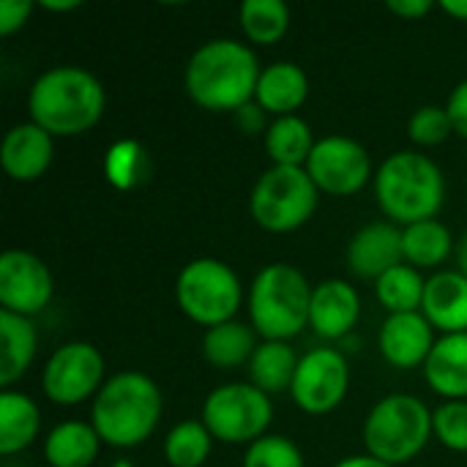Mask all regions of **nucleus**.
Masks as SVG:
<instances>
[{"label": "nucleus", "mask_w": 467, "mask_h": 467, "mask_svg": "<svg viewBox=\"0 0 467 467\" xmlns=\"http://www.w3.org/2000/svg\"><path fill=\"white\" fill-rule=\"evenodd\" d=\"M375 197L397 227L435 219L446 200L443 170L427 153L400 150L378 167Z\"/></svg>", "instance_id": "20e7f679"}, {"label": "nucleus", "mask_w": 467, "mask_h": 467, "mask_svg": "<svg viewBox=\"0 0 467 467\" xmlns=\"http://www.w3.org/2000/svg\"><path fill=\"white\" fill-rule=\"evenodd\" d=\"M361 315V298L356 287L345 279H326L312 290V309H309V328L328 342L345 339Z\"/></svg>", "instance_id": "f3484780"}, {"label": "nucleus", "mask_w": 467, "mask_h": 467, "mask_svg": "<svg viewBox=\"0 0 467 467\" xmlns=\"http://www.w3.org/2000/svg\"><path fill=\"white\" fill-rule=\"evenodd\" d=\"M175 298L181 312L192 323L213 328L235 320L244 301V287L238 274L227 263L216 257H197L181 268Z\"/></svg>", "instance_id": "0eeeda50"}, {"label": "nucleus", "mask_w": 467, "mask_h": 467, "mask_svg": "<svg viewBox=\"0 0 467 467\" xmlns=\"http://www.w3.org/2000/svg\"><path fill=\"white\" fill-rule=\"evenodd\" d=\"M317 140L312 137V126L301 115L274 118L265 129V150L276 167H306Z\"/></svg>", "instance_id": "a878e982"}, {"label": "nucleus", "mask_w": 467, "mask_h": 467, "mask_svg": "<svg viewBox=\"0 0 467 467\" xmlns=\"http://www.w3.org/2000/svg\"><path fill=\"white\" fill-rule=\"evenodd\" d=\"M320 200V189L306 167L271 164L254 183L249 197L252 219L268 233H293L304 227Z\"/></svg>", "instance_id": "6e6552de"}, {"label": "nucleus", "mask_w": 467, "mask_h": 467, "mask_svg": "<svg viewBox=\"0 0 467 467\" xmlns=\"http://www.w3.org/2000/svg\"><path fill=\"white\" fill-rule=\"evenodd\" d=\"M435 328L424 317V312H405L389 315L378 334L380 356L397 369H416L424 367L432 348H435Z\"/></svg>", "instance_id": "4468645a"}, {"label": "nucleus", "mask_w": 467, "mask_h": 467, "mask_svg": "<svg viewBox=\"0 0 467 467\" xmlns=\"http://www.w3.org/2000/svg\"><path fill=\"white\" fill-rule=\"evenodd\" d=\"M432 430L446 449L467 454V400L438 405L432 410Z\"/></svg>", "instance_id": "72a5a7b5"}, {"label": "nucleus", "mask_w": 467, "mask_h": 467, "mask_svg": "<svg viewBox=\"0 0 467 467\" xmlns=\"http://www.w3.org/2000/svg\"><path fill=\"white\" fill-rule=\"evenodd\" d=\"M241 27L252 44L271 47L290 27V8L282 0H246L241 3Z\"/></svg>", "instance_id": "c85d7f7f"}, {"label": "nucleus", "mask_w": 467, "mask_h": 467, "mask_svg": "<svg viewBox=\"0 0 467 467\" xmlns=\"http://www.w3.org/2000/svg\"><path fill=\"white\" fill-rule=\"evenodd\" d=\"M424 290H427V279H421L419 268H413L408 263L391 268L389 274H383L375 282V296L389 315L421 312Z\"/></svg>", "instance_id": "cd10ccee"}, {"label": "nucleus", "mask_w": 467, "mask_h": 467, "mask_svg": "<svg viewBox=\"0 0 467 467\" xmlns=\"http://www.w3.org/2000/svg\"><path fill=\"white\" fill-rule=\"evenodd\" d=\"M274 402L252 383L216 386L202 402V424L219 443L252 446L268 435Z\"/></svg>", "instance_id": "1a4fd4ad"}, {"label": "nucleus", "mask_w": 467, "mask_h": 467, "mask_svg": "<svg viewBox=\"0 0 467 467\" xmlns=\"http://www.w3.org/2000/svg\"><path fill=\"white\" fill-rule=\"evenodd\" d=\"M432 435V410L410 394L383 397L364 421L367 454L394 467L416 460Z\"/></svg>", "instance_id": "423d86ee"}, {"label": "nucleus", "mask_w": 467, "mask_h": 467, "mask_svg": "<svg viewBox=\"0 0 467 467\" xmlns=\"http://www.w3.org/2000/svg\"><path fill=\"white\" fill-rule=\"evenodd\" d=\"M424 317L435 331L443 334H467V276L462 271H438L427 279Z\"/></svg>", "instance_id": "a211bd4d"}, {"label": "nucleus", "mask_w": 467, "mask_h": 467, "mask_svg": "<svg viewBox=\"0 0 467 467\" xmlns=\"http://www.w3.org/2000/svg\"><path fill=\"white\" fill-rule=\"evenodd\" d=\"M441 8H443L449 16H454V19H460V22H467V0H443Z\"/></svg>", "instance_id": "ea45409f"}, {"label": "nucleus", "mask_w": 467, "mask_h": 467, "mask_svg": "<svg viewBox=\"0 0 467 467\" xmlns=\"http://www.w3.org/2000/svg\"><path fill=\"white\" fill-rule=\"evenodd\" d=\"M33 3L30 0H0V36L8 38L16 30H22L33 14Z\"/></svg>", "instance_id": "f704fd0d"}, {"label": "nucleus", "mask_w": 467, "mask_h": 467, "mask_svg": "<svg viewBox=\"0 0 467 467\" xmlns=\"http://www.w3.org/2000/svg\"><path fill=\"white\" fill-rule=\"evenodd\" d=\"M257 331L241 320L213 326L202 337V356L216 369H238L252 361L257 350Z\"/></svg>", "instance_id": "b1692460"}, {"label": "nucleus", "mask_w": 467, "mask_h": 467, "mask_svg": "<svg viewBox=\"0 0 467 467\" xmlns=\"http://www.w3.org/2000/svg\"><path fill=\"white\" fill-rule=\"evenodd\" d=\"M153 161L148 150L134 140H120L107 148L104 156V175L115 189H137L150 178Z\"/></svg>", "instance_id": "7c9ffc66"}, {"label": "nucleus", "mask_w": 467, "mask_h": 467, "mask_svg": "<svg viewBox=\"0 0 467 467\" xmlns=\"http://www.w3.org/2000/svg\"><path fill=\"white\" fill-rule=\"evenodd\" d=\"M446 109H449V115H451L454 134H460V137H465L467 140V79H462V82L451 90V96H449V101H446Z\"/></svg>", "instance_id": "c9c22d12"}, {"label": "nucleus", "mask_w": 467, "mask_h": 467, "mask_svg": "<svg viewBox=\"0 0 467 467\" xmlns=\"http://www.w3.org/2000/svg\"><path fill=\"white\" fill-rule=\"evenodd\" d=\"M348 389H350L348 358L334 348H315L306 356H301L290 397L304 413L326 416L345 402Z\"/></svg>", "instance_id": "f8f14e48"}, {"label": "nucleus", "mask_w": 467, "mask_h": 467, "mask_svg": "<svg viewBox=\"0 0 467 467\" xmlns=\"http://www.w3.org/2000/svg\"><path fill=\"white\" fill-rule=\"evenodd\" d=\"M424 378L446 402L467 400V334L438 337L424 364Z\"/></svg>", "instance_id": "aec40b11"}, {"label": "nucleus", "mask_w": 467, "mask_h": 467, "mask_svg": "<svg viewBox=\"0 0 467 467\" xmlns=\"http://www.w3.org/2000/svg\"><path fill=\"white\" fill-rule=\"evenodd\" d=\"M161 391L145 372L112 375L93 400L90 424L112 449L142 446L161 421Z\"/></svg>", "instance_id": "7ed1b4c3"}, {"label": "nucleus", "mask_w": 467, "mask_h": 467, "mask_svg": "<svg viewBox=\"0 0 467 467\" xmlns=\"http://www.w3.org/2000/svg\"><path fill=\"white\" fill-rule=\"evenodd\" d=\"M263 66L252 47L238 38H211L186 63L189 99L208 112H238L254 101Z\"/></svg>", "instance_id": "f257e3e1"}, {"label": "nucleus", "mask_w": 467, "mask_h": 467, "mask_svg": "<svg viewBox=\"0 0 467 467\" xmlns=\"http://www.w3.org/2000/svg\"><path fill=\"white\" fill-rule=\"evenodd\" d=\"M312 285L290 263H271L257 271L249 290V317L265 342H287L309 326Z\"/></svg>", "instance_id": "39448f33"}, {"label": "nucleus", "mask_w": 467, "mask_h": 467, "mask_svg": "<svg viewBox=\"0 0 467 467\" xmlns=\"http://www.w3.org/2000/svg\"><path fill=\"white\" fill-rule=\"evenodd\" d=\"M55 282L49 265L25 249H5L0 254V306L19 317H36L52 301Z\"/></svg>", "instance_id": "ddd939ff"}, {"label": "nucleus", "mask_w": 467, "mask_h": 467, "mask_svg": "<svg viewBox=\"0 0 467 467\" xmlns=\"http://www.w3.org/2000/svg\"><path fill=\"white\" fill-rule=\"evenodd\" d=\"M244 467H306L301 449L285 435H265L246 446Z\"/></svg>", "instance_id": "2f4dec72"}, {"label": "nucleus", "mask_w": 467, "mask_h": 467, "mask_svg": "<svg viewBox=\"0 0 467 467\" xmlns=\"http://www.w3.org/2000/svg\"><path fill=\"white\" fill-rule=\"evenodd\" d=\"M306 99H309V77L298 63L276 60L263 68L257 90H254V104L263 112L274 118L296 115Z\"/></svg>", "instance_id": "6ab92c4d"}, {"label": "nucleus", "mask_w": 467, "mask_h": 467, "mask_svg": "<svg viewBox=\"0 0 467 467\" xmlns=\"http://www.w3.org/2000/svg\"><path fill=\"white\" fill-rule=\"evenodd\" d=\"M213 435L202 421H181L164 438V460L170 467H202L211 457Z\"/></svg>", "instance_id": "c756f323"}, {"label": "nucleus", "mask_w": 467, "mask_h": 467, "mask_svg": "<svg viewBox=\"0 0 467 467\" xmlns=\"http://www.w3.org/2000/svg\"><path fill=\"white\" fill-rule=\"evenodd\" d=\"M79 5H82L79 0H66V3L63 0L60 3L57 0H44L41 3V8H47V11H71V8H79Z\"/></svg>", "instance_id": "a19ab883"}, {"label": "nucleus", "mask_w": 467, "mask_h": 467, "mask_svg": "<svg viewBox=\"0 0 467 467\" xmlns=\"http://www.w3.org/2000/svg\"><path fill=\"white\" fill-rule=\"evenodd\" d=\"M41 432V413L38 405L14 389L0 394V454L14 457L36 443Z\"/></svg>", "instance_id": "4be33fe9"}, {"label": "nucleus", "mask_w": 467, "mask_h": 467, "mask_svg": "<svg viewBox=\"0 0 467 467\" xmlns=\"http://www.w3.org/2000/svg\"><path fill=\"white\" fill-rule=\"evenodd\" d=\"M38 348L36 326L30 317H19L0 309V389H11L33 364Z\"/></svg>", "instance_id": "412c9836"}, {"label": "nucleus", "mask_w": 467, "mask_h": 467, "mask_svg": "<svg viewBox=\"0 0 467 467\" xmlns=\"http://www.w3.org/2000/svg\"><path fill=\"white\" fill-rule=\"evenodd\" d=\"M451 134H454L451 115L446 107H438V104H427L416 109L408 120V137L421 148H435L446 142Z\"/></svg>", "instance_id": "473e14b6"}, {"label": "nucleus", "mask_w": 467, "mask_h": 467, "mask_svg": "<svg viewBox=\"0 0 467 467\" xmlns=\"http://www.w3.org/2000/svg\"><path fill=\"white\" fill-rule=\"evenodd\" d=\"M402 263V227H397L394 222L364 224L348 244V268L358 279L378 282L383 274Z\"/></svg>", "instance_id": "2eb2a0df"}, {"label": "nucleus", "mask_w": 467, "mask_h": 467, "mask_svg": "<svg viewBox=\"0 0 467 467\" xmlns=\"http://www.w3.org/2000/svg\"><path fill=\"white\" fill-rule=\"evenodd\" d=\"M235 118H238V126H241L246 134H254V131L263 129V109H260L257 104H246L244 109L235 112Z\"/></svg>", "instance_id": "4c0bfd02"}, {"label": "nucleus", "mask_w": 467, "mask_h": 467, "mask_svg": "<svg viewBox=\"0 0 467 467\" xmlns=\"http://www.w3.org/2000/svg\"><path fill=\"white\" fill-rule=\"evenodd\" d=\"M52 156H55V137L47 134L33 120L11 126L0 145V164L5 175L19 183L38 181L49 170Z\"/></svg>", "instance_id": "dca6fc26"}, {"label": "nucleus", "mask_w": 467, "mask_h": 467, "mask_svg": "<svg viewBox=\"0 0 467 467\" xmlns=\"http://www.w3.org/2000/svg\"><path fill=\"white\" fill-rule=\"evenodd\" d=\"M306 172L315 186L331 197H353L372 181V159L369 150L342 134H328L317 140Z\"/></svg>", "instance_id": "9b49d317"}, {"label": "nucleus", "mask_w": 467, "mask_h": 467, "mask_svg": "<svg viewBox=\"0 0 467 467\" xmlns=\"http://www.w3.org/2000/svg\"><path fill=\"white\" fill-rule=\"evenodd\" d=\"M460 271L467 276V233L465 238H462V244H460Z\"/></svg>", "instance_id": "79ce46f5"}, {"label": "nucleus", "mask_w": 467, "mask_h": 467, "mask_svg": "<svg viewBox=\"0 0 467 467\" xmlns=\"http://www.w3.org/2000/svg\"><path fill=\"white\" fill-rule=\"evenodd\" d=\"M101 438L88 421H63L49 430L44 441V460L49 467H90L99 457Z\"/></svg>", "instance_id": "5701e85b"}, {"label": "nucleus", "mask_w": 467, "mask_h": 467, "mask_svg": "<svg viewBox=\"0 0 467 467\" xmlns=\"http://www.w3.org/2000/svg\"><path fill=\"white\" fill-rule=\"evenodd\" d=\"M104 358L90 342H66L44 364L41 389L55 405H79L96 400L104 386Z\"/></svg>", "instance_id": "9d476101"}, {"label": "nucleus", "mask_w": 467, "mask_h": 467, "mask_svg": "<svg viewBox=\"0 0 467 467\" xmlns=\"http://www.w3.org/2000/svg\"><path fill=\"white\" fill-rule=\"evenodd\" d=\"M454 238L449 227L438 219H427L410 227H402V254L413 268H435L449 260Z\"/></svg>", "instance_id": "bb28decb"}, {"label": "nucleus", "mask_w": 467, "mask_h": 467, "mask_svg": "<svg viewBox=\"0 0 467 467\" xmlns=\"http://www.w3.org/2000/svg\"><path fill=\"white\" fill-rule=\"evenodd\" d=\"M386 8L394 16H402V19H421L435 8V3L432 0H389Z\"/></svg>", "instance_id": "e433bc0d"}, {"label": "nucleus", "mask_w": 467, "mask_h": 467, "mask_svg": "<svg viewBox=\"0 0 467 467\" xmlns=\"http://www.w3.org/2000/svg\"><path fill=\"white\" fill-rule=\"evenodd\" d=\"M298 356L287 342H260L249 361V383L263 394H282L293 389L298 372Z\"/></svg>", "instance_id": "393cba45"}, {"label": "nucleus", "mask_w": 467, "mask_h": 467, "mask_svg": "<svg viewBox=\"0 0 467 467\" xmlns=\"http://www.w3.org/2000/svg\"><path fill=\"white\" fill-rule=\"evenodd\" d=\"M334 467H394V465L380 462V460H375L372 454H356V457H348V460L337 462Z\"/></svg>", "instance_id": "58836bf2"}, {"label": "nucleus", "mask_w": 467, "mask_h": 467, "mask_svg": "<svg viewBox=\"0 0 467 467\" xmlns=\"http://www.w3.org/2000/svg\"><path fill=\"white\" fill-rule=\"evenodd\" d=\"M107 107L104 85L79 66H52L36 77L27 93L30 120L52 137L90 131Z\"/></svg>", "instance_id": "f03ea898"}]
</instances>
